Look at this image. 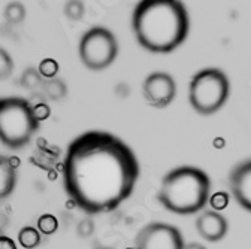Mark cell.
I'll return each mask as SVG.
<instances>
[{"label": "cell", "instance_id": "cell-8", "mask_svg": "<svg viewBox=\"0 0 251 249\" xmlns=\"http://www.w3.org/2000/svg\"><path fill=\"white\" fill-rule=\"evenodd\" d=\"M142 92L150 106L163 109L169 106L176 96V82L166 72H154L145 78Z\"/></svg>", "mask_w": 251, "mask_h": 249}, {"label": "cell", "instance_id": "cell-19", "mask_svg": "<svg viewBox=\"0 0 251 249\" xmlns=\"http://www.w3.org/2000/svg\"><path fill=\"white\" fill-rule=\"evenodd\" d=\"M38 72L42 78L45 79H52V78H57V73H58V63L54 60V58H44L41 63H39V68H38Z\"/></svg>", "mask_w": 251, "mask_h": 249}, {"label": "cell", "instance_id": "cell-18", "mask_svg": "<svg viewBox=\"0 0 251 249\" xmlns=\"http://www.w3.org/2000/svg\"><path fill=\"white\" fill-rule=\"evenodd\" d=\"M65 15L72 20V21H79L82 20L84 14H85V6L82 2H78V0H71V2L65 3Z\"/></svg>", "mask_w": 251, "mask_h": 249}, {"label": "cell", "instance_id": "cell-23", "mask_svg": "<svg viewBox=\"0 0 251 249\" xmlns=\"http://www.w3.org/2000/svg\"><path fill=\"white\" fill-rule=\"evenodd\" d=\"M0 249H18L17 243L6 234H0Z\"/></svg>", "mask_w": 251, "mask_h": 249}, {"label": "cell", "instance_id": "cell-12", "mask_svg": "<svg viewBox=\"0 0 251 249\" xmlns=\"http://www.w3.org/2000/svg\"><path fill=\"white\" fill-rule=\"evenodd\" d=\"M45 94L55 102L63 100L68 96V85L65 84V81L60 78H52V79H45L44 85H42Z\"/></svg>", "mask_w": 251, "mask_h": 249}, {"label": "cell", "instance_id": "cell-7", "mask_svg": "<svg viewBox=\"0 0 251 249\" xmlns=\"http://www.w3.org/2000/svg\"><path fill=\"white\" fill-rule=\"evenodd\" d=\"M135 245L138 249H182L185 243L176 227L165 223H151L138 233Z\"/></svg>", "mask_w": 251, "mask_h": 249}, {"label": "cell", "instance_id": "cell-9", "mask_svg": "<svg viewBox=\"0 0 251 249\" xmlns=\"http://www.w3.org/2000/svg\"><path fill=\"white\" fill-rule=\"evenodd\" d=\"M229 186L238 204L251 212V160L233 167L229 176Z\"/></svg>", "mask_w": 251, "mask_h": 249}, {"label": "cell", "instance_id": "cell-3", "mask_svg": "<svg viewBox=\"0 0 251 249\" xmlns=\"http://www.w3.org/2000/svg\"><path fill=\"white\" fill-rule=\"evenodd\" d=\"M211 197L209 176L192 166H182L171 170L162 181L157 193L165 209L178 215L196 213L206 206Z\"/></svg>", "mask_w": 251, "mask_h": 249}, {"label": "cell", "instance_id": "cell-20", "mask_svg": "<svg viewBox=\"0 0 251 249\" xmlns=\"http://www.w3.org/2000/svg\"><path fill=\"white\" fill-rule=\"evenodd\" d=\"M30 103H31V102H30ZM31 108H33V115H35V118H36L39 122L48 119L50 115H51V109H50V106H48L45 102H39V103H36V105H31Z\"/></svg>", "mask_w": 251, "mask_h": 249}, {"label": "cell", "instance_id": "cell-24", "mask_svg": "<svg viewBox=\"0 0 251 249\" xmlns=\"http://www.w3.org/2000/svg\"><path fill=\"white\" fill-rule=\"evenodd\" d=\"M182 249H206L203 245H201V243H196V242H192V243H187V245H184V248Z\"/></svg>", "mask_w": 251, "mask_h": 249}, {"label": "cell", "instance_id": "cell-2", "mask_svg": "<svg viewBox=\"0 0 251 249\" xmlns=\"http://www.w3.org/2000/svg\"><path fill=\"white\" fill-rule=\"evenodd\" d=\"M188 12L176 0H144L132 15V28L138 44L154 54L176 49L188 35Z\"/></svg>", "mask_w": 251, "mask_h": 249}, {"label": "cell", "instance_id": "cell-21", "mask_svg": "<svg viewBox=\"0 0 251 249\" xmlns=\"http://www.w3.org/2000/svg\"><path fill=\"white\" fill-rule=\"evenodd\" d=\"M76 233L79 237L85 239L90 237L94 233V223L91 220H82L78 226H76Z\"/></svg>", "mask_w": 251, "mask_h": 249}, {"label": "cell", "instance_id": "cell-10", "mask_svg": "<svg viewBox=\"0 0 251 249\" xmlns=\"http://www.w3.org/2000/svg\"><path fill=\"white\" fill-rule=\"evenodd\" d=\"M229 224L217 210H205L196 220V230L206 242H218L227 234Z\"/></svg>", "mask_w": 251, "mask_h": 249}, {"label": "cell", "instance_id": "cell-1", "mask_svg": "<svg viewBox=\"0 0 251 249\" xmlns=\"http://www.w3.org/2000/svg\"><path fill=\"white\" fill-rule=\"evenodd\" d=\"M61 176L74 204L96 215L117 209L130 197L139 179V161L120 137L93 130L71 142Z\"/></svg>", "mask_w": 251, "mask_h": 249}, {"label": "cell", "instance_id": "cell-17", "mask_svg": "<svg viewBox=\"0 0 251 249\" xmlns=\"http://www.w3.org/2000/svg\"><path fill=\"white\" fill-rule=\"evenodd\" d=\"M14 72V60L6 49L0 46V81L11 78Z\"/></svg>", "mask_w": 251, "mask_h": 249}, {"label": "cell", "instance_id": "cell-25", "mask_svg": "<svg viewBox=\"0 0 251 249\" xmlns=\"http://www.w3.org/2000/svg\"><path fill=\"white\" fill-rule=\"evenodd\" d=\"M0 234H2V230H0Z\"/></svg>", "mask_w": 251, "mask_h": 249}, {"label": "cell", "instance_id": "cell-13", "mask_svg": "<svg viewBox=\"0 0 251 249\" xmlns=\"http://www.w3.org/2000/svg\"><path fill=\"white\" fill-rule=\"evenodd\" d=\"M42 236L35 227H23L18 233V243L24 249H35L41 245Z\"/></svg>", "mask_w": 251, "mask_h": 249}, {"label": "cell", "instance_id": "cell-4", "mask_svg": "<svg viewBox=\"0 0 251 249\" xmlns=\"http://www.w3.org/2000/svg\"><path fill=\"white\" fill-rule=\"evenodd\" d=\"M31 103L23 97L0 99V142L12 151L27 146L39 130Z\"/></svg>", "mask_w": 251, "mask_h": 249}, {"label": "cell", "instance_id": "cell-11", "mask_svg": "<svg viewBox=\"0 0 251 249\" xmlns=\"http://www.w3.org/2000/svg\"><path fill=\"white\" fill-rule=\"evenodd\" d=\"M18 173L17 167L12 166L11 160L0 157V202L8 199L17 186Z\"/></svg>", "mask_w": 251, "mask_h": 249}, {"label": "cell", "instance_id": "cell-22", "mask_svg": "<svg viewBox=\"0 0 251 249\" xmlns=\"http://www.w3.org/2000/svg\"><path fill=\"white\" fill-rule=\"evenodd\" d=\"M209 203L212 206V209H225L229 203V199L225 193H217L212 197H209Z\"/></svg>", "mask_w": 251, "mask_h": 249}, {"label": "cell", "instance_id": "cell-14", "mask_svg": "<svg viewBox=\"0 0 251 249\" xmlns=\"http://www.w3.org/2000/svg\"><path fill=\"white\" fill-rule=\"evenodd\" d=\"M3 17L9 24H20L25 18V8L21 2H11L5 6Z\"/></svg>", "mask_w": 251, "mask_h": 249}, {"label": "cell", "instance_id": "cell-26", "mask_svg": "<svg viewBox=\"0 0 251 249\" xmlns=\"http://www.w3.org/2000/svg\"><path fill=\"white\" fill-rule=\"evenodd\" d=\"M102 249H108V248H102Z\"/></svg>", "mask_w": 251, "mask_h": 249}, {"label": "cell", "instance_id": "cell-5", "mask_svg": "<svg viewBox=\"0 0 251 249\" xmlns=\"http://www.w3.org/2000/svg\"><path fill=\"white\" fill-rule=\"evenodd\" d=\"M230 84L220 69H205L196 73L188 87V100L201 115H212L227 102Z\"/></svg>", "mask_w": 251, "mask_h": 249}, {"label": "cell", "instance_id": "cell-16", "mask_svg": "<svg viewBox=\"0 0 251 249\" xmlns=\"http://www.w3.org/2000/svg\"><path fill=\"white\" fill-rule=\"evenodd\" d=\"M58 228V220L51 213H44L38 218V231L45 236H51Z\"/></svg>", "mask_w": 251, "mask_h": 249}, {"label": "cell", "instance_id": "cell-6", "mask_svg": "<svg viewBox=\"0 0 251 249\" xmlns=\"http://www.w3.org/2000/svg\"><path fill=\"white\" fill-rule=\"evenodd\" d=\"M78 54L87 69L103 70L114 63L118 55L117 38L106 27H91L79 41Z\"/></svg>", "mask_w": 251, "mask_h": 249}, {"label": "cell", "instance_id": "cell-15", "mask_svg": "<svg viewBox=\"0 0 251 249\" xmlns=\"http://www.w3.org/2000/svg\"><path fill=\"white\" fill-rule=\"evenodd\" d=\"M44 78L39 75L38 69L35 68H27L23 75H21V79H20V84L27 88V90H35V88H39L44 85Z\"/></svg>", "mask_w": 251, "mask_h": 249}]
</instances>
